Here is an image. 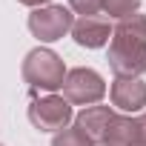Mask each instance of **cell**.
<instances>
[{
    "label": "cell",
    "mask_w": 146,
    "mask_h": 146,
    "mask_svg": "<svg viewBox=\"0 0 146 146\" xmlns=\"http://www.w3.org/2000/svg\"><path fill=\"white\" fill-rule=\"evenodd\" d=\"M100 146H106V143H100Z\"/></svg>",
    "instance_id": "obj_16"
},
{
    "label": "cell",
    "mask_w": 146,
    "mask_h": 146,
    "mask_svg": "<svg viewBox=\"0 0 146 146\" xmlns=\"http://www.w3.org/2000/svg\"><path fill=\"white\" fill-rule=\"evenodd\" d=\"M112 117H115V112H112L109 106H86V109H80V112L75 115V126H78L92 143H103Z\"/></svg>",
    "instance_id": "obj_8"
},
{
    "label": "cell",
    "mask_w": 146,
    "mask_h": 146,
    "mask_svg": "<svg viewBox=\"0 0 146 146\" xmlns=\"http://www.w3.org/2000/svg\"><path fill=\"white\" fill-rule=\"evenodd\" d=\"M109 69L117 78H140L146 72V17L117 20L109 37Z\"/></svg>",
    "instance_id": "obj_1"
},
{
    "label": "cell",
    "mask_w": 146,
    "mask_h": 146,
    "mask_svg": "<svg viewBox=\"0 0 146 146\" xmlns=\"http://www.w3.org/2000/svg\"><path fill=\"white\" fill-rule=\"evenodd\" d=\"M52 146H95L78 126H66V129H60L54 137H52Z\"/></svg>",
    "instance_id": "obj_11"
},
{
    "label": "cell",
    "mask_w": 146,
    "mask_h": 146,
    "mask_svg": "<svg viewBox=\"0 0 146 146\" xmlns=\"http://www.w3.org/2000/svg\"><path fill=\"white\" fill-rule=\"evenodd\" d=\"M69 9L78 12L80 17H95L103 9V0H69Z\"/></svg>",
    "instance_id": "obj_12"
},
{
    "label": "cell",
    "mask_w": 146,
    "mask_h": 146,
    "mask_svg": "<svg viewBox=\"0 0 146 146\" xmlns=\"http://www.w3.org/2000/svg\"><path fill=\"white\" fill-rule=\"evenodd\" d=\"M135 146H146V143H135Z\"/></svg>",
    "instance_id": "obj_15"
},
{
    "label": "cell",
    "mask_w": 146,
    "mask_h": 146,
    "mask_svg": "<svg viewBox=\"0 0 146 146\" xmlns=\"http://www.w3.org/2000/svg\"><path fill=\"white\" fill-rule=\"evenodd\" d=\"M137 9H140V0H103V12L115 20L132 17V15H137Z\"/></svg>",
    "instance_id": "obj_10"
},
{
    "label": "cell",
    "mask_w": 146,
    "mask_h": 146,
    "mask_svg": "<svg viewBox=\"0 0 146 146\" xmlns=\"http://www.w3.org/2000/svg\"><path fill=\"white\" fill-rule=\"evenodd\" d=\"M23 6H32V9H40V6H49V0H17Z\"/></svg>",
    "instance_id": "obj_14"
},
{
    "label": "cell",
    "mask_w": 146,
    "mask_h": 146,
    "mask_svg": "<svg viewBox=\"0 0 146 146\" xmlns=\"http://www.w3.org/2000/svg\"><path fill=\"white\" fill-rule=\"evenodd\" d=\"M23 80L32 89H43V92H57L66 80V63L60 60L57 52L52 49H32L23 60Z\"/></svg>",
    "instance_id": "obj_2"
},
{
    "label": "cell",
    "mask_w": 146,
    "mask_h": 146,
    "mask_svg": "<svg viewBox=\"0 0 146 146\" xmlns=\"http://www.w3.org/2000/svg\"><path fill=\"white\" fill-rule=\"evenodd\" d=\"M72 37H75V43L83 46V49H100V46L109 43L112 26L100 15H95V17H78L75 23H72Z\"/></svg>",
    "instance_id": "obj_7"
},
{
    "label": "cell",
    "mask_w": 146,
    "mask_h": 146,
    "mask_svg": "<svg viewBox=\"0 0 146 146\" xmlns=\"http://www.w3.org/2000/svg\"><path fill=\"white\" fill-rule=\"evenodd\" d=\"M135 126H137V143H146V112L135 117Z\"/></svg>",
    "instance_id": "obj_13"
},
{
    "label": "cell",
    "mask_w": 146,
    "mask_h": 146,
    "mask_svg": "<svg viewBox=\"0 0 146 146\" xmlns=\"http://www.w3.org/2000/svg\"><path fill=\"white\" fill-rule=\"evenodd\" d=\"M72 23H75V17H72L69 9L63 6H40L29 15V32L43 40V43H54L60 37H66L72 32Z\"/></svg>",
    "instance_id": "obj_5"
},
{
    "label": "cell",
    "mask_w": 146,
    "mask_h": 146,
    "mask_svg": "<svg viewBox=\"0 0 146 146\" xmlns=\"http://www.w3.org/2000/svg\"><path fill=\"white\" fill-rule=\"evenodd\" d=\"M112 106H117L120 112H140L146 106V83L140 78H115L112 89H109Z\"/></svg>",
    "instance_id": "obj_6"
},
{
    "label": "cell",
    "mask_w": 146,
    "mask_h": 146,
    "mask_svg": "<svg viewBox=\"0 0 146 146\" xmlns=\"http://www.w3.org/2000/svg\"><path fill=\"white\" fill-rule=\"evenodd\" d=\"M0 146H3V143H0Z\"/></svg>",
    "instance_id": "obj_17"
},
{
    "label": "cell",
    "mask_w": 146,
    "mask_h": 146,
    "mask_svg": "<svg viewBox=\"0 0 146 146\" xmlns=\"http://www.w3.org/2000/svg\"><path fill=\"white\" fill-rule=\"evenodd\" d=\"M29 120L37 132H60L75 120V112H72V103L60 95H46L29 103Z\"/></svg>",
    "instance_id": "obj_4"
},
{
    "label": "cell",
    "mask_w": 146,
    "mask_h": 146,
    "mask_svg": "<svg viewBox=\"0 0 146 146\" xmlns=\"http://www.w3.org/2000/svg\"><path fill=\"white\" fill-rule=\"evenodd\" d=\"M103 143H106V146H135V143H137V126H135V117L115 115V117L109 120V129H106Z\"/></svg>",
    "instance_id": "obj_9"
},
{
    "label": "cell",
    "mask_w": 146,
    "mask_h": 146,
    "mask_svg": "<svg viewBox=\"0 0 146 146\" xmlns=\"http://www.w3.org/2000/svg\"><path fill=\"white\" fill-rule=\"evenodd\" d=\"M63 100H69L72 106H95L103 100L106 95V80L100 78V72L89 69V66H78L66 72V80H63Z\"/></svg>",
    "instance_id": "obj_3"
}]
</instances>
